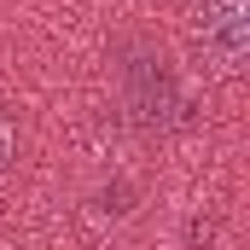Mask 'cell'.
<instances>
[{
  "label": "cell",
  "mask_w": 250,
  "mask_h": 250,
  "mask_svg": "<svg viewBox=\"0 0 250 250\" xmlns=\"http://www.w3.org/2000/svg\"><path fill=\"white\" fill-rule=\"evenodd\" d=\"M204 53L221 64V70H239L250 53V0H204Z\"/></svg>",
  "instance_id": "cell-1"
},
{
  "label": "cell",
  "mask_w": 250,
  "mask_h": 250,
  "mask_svg": "<svg viewBox=\"0 0 250 250\" xmlns=\"http://www.w3.org/2000/svg\"><path fill=\"white\" fill-rule=\"evenodd\" d=\"M12 163V128H6V117H0V169Z\"/></svg>",
  "instance_id": "cell-2"
}]
</instances>
